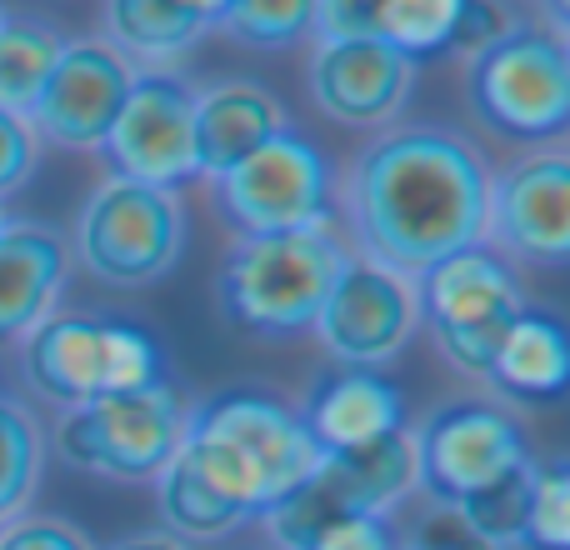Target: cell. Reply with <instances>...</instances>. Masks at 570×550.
<instances>
[{
	"instance_id": "cell-8",
	"label": "cell",
	"mask_w": 570,
	"mask_h": 550,
	"mask_svg": "<svg viewBox=\"0 0 570 550\" xmlns=\"http://www.w3.org/2000/svg\"><path fill=\"white\" fill-rule=\"evenodd\" d=\"M180 435H186V401L170 381H160L66 411V421L56 425V451L76 471L136 485L166 471V461L180 451Z\"/></svg>"
},
{
	"instance_id": "cell-18",
	"label": "cell",
	"mask_w": 570,
	"mask_h": 550,
	"mask_svg": "<svg viewBox=\"0 0 570 550\" xmlns=\"http://www.w3.org/2000/svg\"><path fill=\"white\" fill-rule=\"evenodd\" d=\"M291 126L281 100L256 80H220L196 90V176L220 180Z\"/></svg>"
},
{
	"instance_id": "cell-7",
	"label": "cell",
	"mask_w": 570,
	"mask_h": 550,
	"mask_svg": "<svg viewBox=\"0 0 570 550\" xmlns=\"http://www.w3.org/2000/svg\"><path fill=\"white\" fill-rule=\"evenodd\" d=\"M186 246V210L176 190L110 176L76 216V261L116 291H140L176 271Z\"/></svg>"
},
{
	"instance_id": "cell-27",
	"label": "cell",
	"mask_w": 570,
	"mask_h": 550,
	"mask_svg": "<svg viewBox=\"0 0 570 550\" xmlns=\"http://www.w3.org/2000/svg\"><path fill=\"white\" fill-rule=\"evenodd\" d=\"M315 6L305 0H230L216 6V30H226L236 46H261V50H285L301 36H311Z\"/></svg>"
},
{
	"instance_id": "cell-10",
	"label": "cell",
	"mask_w": 570,
	"mask_h": 550,
	"mask_svg": "<svg viewBox=\"0 0 570 550\" xmlns=\"http://www.w3.org/2000/svg\"><path fill=\"white\" fill-rule=\"evenodd\" d=\"M100 150L116 180L156 190L196 180V86L176 70H136L130 96Z\"/></svg>"
},
{
	"instance_id": "cell-11",
	"label": "cell",
	"mask_w": 570,
	"mask_h": 550,
	"mask_svg": "<svg viewBox=\"0 0 570 550\" xmlns=\"http://www.w3.org/2000/svg\"><path fill=\"white\" fill-rule=\"evenodd\" d=\"M415 451V491L435 505H455L465 495L485 491L505 471L525 461V435L505 411L481 401L435 405L411 431Z\"/></svg>"
},
{
	"instance_id": "cell-9",
	"label": "cell",
	"mask_w": 570,
	"mask_h": 550,
	"mask_svg": "<svg viewBox=\"0 0 570 550\" xmlns=\"http://www.w3.org/2000/svg\"><path fill=\"white\" fill-rule=\"evenodd\" d=\"M216 196L230 226L240 230V240L325 230L335 210V170L315 140L285 126L256 156H246L230 176L216 180Z\"/></svg>"
},
{
	"instance_id": "cell-28",
	"label": "cell",
	"mask_w": 570,
	"mask_h": 550,
	"mask_svg": "<svg viewBox=\"0 0 570 550\" xmlns=\"http://www.w3.org/2000/svg\"><path fill=\"white\" fill-rule=\"evenodd\" d=\"M521 546L525 550H570V465L566 461H535Z\"/></svg>"
},
{
	"instance_id": "cell-1",
	"label": "cell",
	"mask_w": 570,
	"mask_h": 550,
	"mask_svg": "<svg viewBox=\"0 0 570 550\" xmlns=\"http://www.w3.org/2000/svg\"><path fill=\"white\" fill-rule=\"evenodd\" d=\"M491 166L445 126H395L351 160L341 206L361 261L415 281L435 261L485 240Z\"/></svg>"
},
{
	"instance_id": "cell-14",
	"label": "cell",
	"mask_w": 570,
	"mask_h": 550,
	"mask_svg": "<svg viewBox=\"0 0 570 550\" xmlns=\"http://www.w3.org/2000/svg\"><path fill=\"white\" fill-rule=\"evenodd\" d=\"M136 66L106 46V40H66L60 60L30 110L36 140L60 150H100L130 96Z\"/></svg>"
},
{
	"instance_id": "cell-32",
	"label": "cell",
	"mask_w": 570,
	"mask_h": 550,
	"mask_svg": "<svg viewBox=\"0 0 570 550\" xmlns=\"http://www.w3.org/2000/svg\"><path fill=\"white\" fill-rule=\"evenodd\" d=\"M411 550H491V546L455 515V505H431V511L415 521Z\"/></svg>"
},
{
	"instance_id": "cell-15",
	"label": "cell",
	"mask_w": 570,
	"mask_h": 550,
	"mask_svg": "<svg viewBox=\"0 0 570 550\" xmlns=\"http://www.w3.org/2000/svg\"><path fill=\"white\" fill-rule=\"evenodd\" d=\"M311 100L331 120L355 130H375L405 110L415 90V66L391 50L381 36L365 40H321L311 56Z\"/></svg>"
},
{
	"instance_id": "cell-19",
	"label": "cell",
	"mask_w": 570,
	"mask_h": 550,
	"mask_svg": "<svg viewBox=\"0 0 570 550\" xmlns=\"http://www.w3.org/2000/svg\"><path fill=\"white\" fill-rule=\"evenodd\" d=\"M505 20L491 6H465V0H381L375 6V36L405 60H431L451 46H485L501 36Z\"/></svg>"
},
{
	"instance_id": "cell-6",
	"label": "cell",
	"mask_w": 570,
	"mask_h": 550,
	"mask_svg": "<svg viewBox=\"0 0 570 550\" xmlns=\"http://www.w3.org/2000/svg\"><path fill=\"white\" fill-rule=\"evenodd\" d=\"M415 321L431 325L441 355L465 375H485L501 351L505 331L531 311L521 291V275L491 246H465L455 256L435 261L411 281Z\"/></svg>"
},
{
	"instance_id": "cell-3",
	"label": "cell",
	"mask_w": 570,
	"mask_h": 550,
	"mask_svg": "<svg viewBox=\"0 0 570 550\" xmlns=\"http://www.w3.org/2000/svg\"><path fill=\"white\" fill-rule=\"evenodd\" d=\"M475 120L505 140H556L570 126V50L541 20H511L465 60Z\"/></svg>"
},
{
	"instance_id": "cell-34",
	"label": "cell",
	"mask_w": 570,
	"mask_h": 550,
	"mask_svg": "<svg viewBox=\"0 0 570 550\" xmlns=\"http://www.w3.org/2000/svg\"><path fill=\"white\" fill-rule=\"evenodd\" d=\"M6 220H10V216H6V210H0V230H6Z\"/></svg>"
},
{
	"instance_id": "cell-22",
	"label": "cell",
	"mask_w": 570,
	"mask_h": 550,
	"mask_svg": "<svg viewBox=\"0 0 570 550\" xmlns=\"http://www.w3.org/2000/svg\"><path fill=\"white\" fill-rule=\"evenodd\" d=\"M491 385L511 401H525V405H541V401H556L570 381V355H566V331L556 315L546 311H525L521 321L505 331L501 351L491 361Z\"/></svg>"
},
{
	"instance_id": "cell-26",
	"label": "cell",
	"mask_w": 570,
	"mask_h": 550,
	"mask_svg": "<svg viewBox=\"0 0 570 550\" xmlns=\"http://www.w3.org/2000/svg\"><path fill=\"white\" fill-rule=\"evenodd\" d=\"M531 481H535V461L525 455L515 471H505L501 481H491L485 491L455 501V515L471 526L491 550L521 546V526H525V505H531Z\"/></svg>"
},
{
	"instance_id": "cell-21",
	"label": "cell",
	"mask_w": 570,
	"mask_h": 550,
	"mask_svg": "<svg viewBox=\"0 0 570 550\" xmlns=\"http://www.w3.org/2000/svg\"><path fill=\"white\" fill-rule=\"evenodd\" d=\"M315 475L331 485V495L341 501L345 515H391L415 491L411 431L385 435V441L361 445V451L321 455Z\"/></svg>"
},
{
	"instance_id": "cell-13",
	"label": "cell",
	"mask_w": 570,
	"mask_h": 550,
	"mask_svg": "<svg viewBox=\"0 0 570 550\" xmlns=\"http://www.w3.org/2000/svg\"><path fill=\"white\" fill-rule=\"evenodd\" d=\"M485 236L501 261L566 266L570 256V160L561 150H531L485 190Z\"/></svg>"
},
{
	"instance_id": "cell-17",
	"label": "cell",
	"mask_w": 570,
	"mask_h": 550,
	"mask_svg": "<svg viewBox=\"0 0 570 550\" xmlns=\"http://www.w3.org/2000/svg\"><path fill=\"white\" fill-rule=\"evenodd\" d=\"M70 251L40 220H6L0 230V341H26L50 321L66 285Z\"/></svg>"
},
{
	"instance_id": "cell-24",
	"label": "cell",
	"mask_w": 570,
	"mask_h": 550,
	"mask_svg": "<svg viewBox=\"0 0 570 550\" xmlns=\"http://www.w3.org/2000/svg\"><path fill=\"white\" fill-rule=\"evenodd\" d=\"M156 501H160V521L176 541H220V536L240 531V515L200 481V471L190 465L186 451H176L166 461V471L156 475Z\"/></svg>"
},
{
	"instance_id": "cell-12",
	"label": "cell",
	"mask_w": 570,
	"mask_h": 550,
	"mask_svg": "<svg viewBox=\"0 0 570 550\" xmlns=\"http://www.w3.org/2000/svg\"><path fill=\"white\" fill-rule=\"evenodd\" d=\"M415 325V291L405 275L345 256L311 331L321 335L325 355L345 361L351 371H375L405 351Z\"/></svg>"
},
{
	"instance_id": "cell-29",
	"label": "cell",
	"mask_w": 570,
	"mask_h": 550,
	"mask_svg": "<svg viewBox=\"0 0 570 550\" xmlns=\"http://www.w3.org/2000/svg\"><path fill=\"white\" fill-rule=\"evenodd\" d=\"M0 550H96L80 526L60 521V515H16L0 526Z\"/></svg>"
},
{
	"instance_id": "cell-23",
	"label": "cell",
	"mask_w": 570,
	"mask_h": 550,
	"mask_svg": "<svg viewBox=\"0 0 570 550\" xmlns=\"http://www.w3.org/2000/svg\"><path fill=\"white\" fill-rule=\"evenodd\" d=\"M66 40L46 26V20L30 16H6L0 10V110L30 126V110H36L40 90H46L50 70L60 60Z\"/></svg>"
},
{
	"instance_id": "cell-4",
	"label": "cell",
	"mask_w": 570,
	"mask_h": 550,
	"mask_svg": "<svg viewBox=\"0 0 570 550\" xmlns=\"http://www.w3.org/2000/svg\"><path fill=\"white\" fill-rule=\"evenodd\" d=\"M341 261L345 246L331 226L295 236H246L230 246L220 271V305L240 331L266 341L311 331Z\"/></svg>"
},
{
	"instance_id": "cell-33",
	"label": "cell",
	"mask_w": 570,
	"mask_h": 550,
	"mask_svg": "<svg viewBox=\"0 0 570 550\" xmlns=\"http://www.w3.org/2000/svg\"><path fill=\"white\" fill-rule=\"evenodd\" d=\"M106 550H190V546L176 541L170 531H136V536H120V541Z\"/></svg>"
},
{
	"instance_id": "cell-5",
	"label": "cell",
	"mask_w": 570,
	"mask_h": 550,
	"mask_svg": "<svg viewBox=\"0 0 570 550\" xmlns=\"http://www.w3.org/2000/svg\"><path fill=\"white\" fill-rule=\"evenodd\" d=\"M26 375L46 401L90 405L100 395H130L166 381L156 335L110 315H50L26 335Z\"/></svg>"
},
{
	"instance_id": "cell-2",
	"label": "cell",
	"mask_w": 570,
	"mask_h": 550,
	"mask_svg": "<svg viewBox=\"0 0 570 550\" xmlns=\"http://www.w3.org/2000/svg\"><path fill=\"white\" fill-rule=\"evenodd\" d=\"M180 451L240 521H261L321 465L301 415L261 391H226L186 411Z\"/></svg>"
},
{
	"instance_id": "cell-31",
	"label": "cell",
	"mask_w": 570,
	"mask_h": 550,
	"mask_svg": "<svg viewBox=\"0 0 570 550\" xmlns=\"http://www.w3.org/2000/svg\"><path fill=\"white\" fill-rule=\"evenodd\" d=\"M36 160H40V140L26 120L6 116L0 110V196L20 190L30 176H36Z\"/></svg>"
},
{
	"instance_id": "cell-16",
	"label": "cell",
	"mask_w": 570,
	"mask_h": 550,
	"mask_svg": "<svg viewBox=\"0 0 570 550\" xmlns=\"http://www.w3.org/2000/svg\"><path fill=\"white\" fill-rule=\"evenodd\" d=\"M295 415H301L315 451L341 455V451H361V445L385 441V435H401L405 395L375 371H345V375H325L311 391L305 411Z\"/></svg>"
},
{
	"instance_id": "cell-25",
	"label": "cell",
	"mask_w": 570,
	"mask_h": 550,
	"mask_svg": "<svg viewBox=\"0 0 570 550\" xmlns=\"http://www.w3.org/2000/svg\"><path fill=\"white\" fill-rule=\"evenodd\" d=\"M40 471H46V431L16 395L0 391V526L26 515Z\"/></svg>"
},
{
	"instance_id": "cell-30",
	"label": "cell",
	"mask_w": 570,
	"mask_h": 550,
	"mask_svg": "<svg viewBox=\"0 0 570 550\" xmlns=\"http://www.w3.org/2000/svg\"><path fill=\"white\" fill-rule=\"evenodd\" d=\"M305 550H401L391 515H341Z\"/></svg>"
},
{
	"instance_id": "cell-20",
	"label": "cell",
	"mask_w": 570,
	"mask_h": 550,
	"mask_svg": "<svg viewBox=\"0 0 570 550\" xmlns=\"http://www.w3.org/2000/svg\"><path fill=\"white\" fill-rule=\"evenodd\" d=\"M216 30V6L200 0H110L106 6V46L126 60H150L166 70Z\"/></svg>"
}]
</instances>
